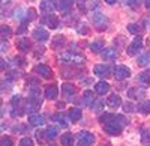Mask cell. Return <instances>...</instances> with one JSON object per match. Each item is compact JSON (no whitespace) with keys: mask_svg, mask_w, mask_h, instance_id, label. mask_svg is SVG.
<instances>
[{"mask_svg":"<svg viewBox=\"0 0 150 146\" xmlns=\"http://www.w3.org/2000/svg\"><path fill=\"white\" fill-rule=\"evenodd\" d=\"M92 21H93V24L96 26L98 30H105L107 26H108V18L104 14H101V12H95L92 15Z\"/></svg>","mask_w":150,"mask_h":146,"instance_id":"cell-2","label":"cell"},{"mask_svg":"<svg viewBox=\"0 0 150 146\" xmlns=\"http://www.w3.org/2000/svg\"><path fill=\"white\" fill-rule=\"evenodd\" d=\"M17 47H18V50H21V51H30V41L27 39V38H20L18 41H17Z\"/></svg>","mask_w":150,"mask_h":146,"instance_id":"cell-15","label":"cell"},{"mask_svg":"<svg viewBox=\"0 0 150 146\" xmlns=\"http://www.w3.org/2000/svg\"><path fill=\"white\" fill-rule=\"evenodd\" d=\"M0 33H2V38L5 39V38H9L12 32H11L9 26H2V29H0Z\"/></svg>","mask_w":150,"mask_h":146,"instance_id":"cell-31","label":"cell"},{"mask_svg":"<svg viewBox=\"0 0 150 146\" xmlns=\"http://www.w3.org/2000/svg\"><path fill=\"white\" fill-rule=\"evenodd\" d=\"M35 72H36L38 75H41L42 78H51V77H53L51 68L47 66V65H38V66L35 68Z\"/></svg>","mask_w":150,"mask_h":146,"instance_id":"cell-9","label":"cell"},{"mask_svg":"<svg viewBox=\"0 0 150 146\" xmlns=\"http://www.w3.org/2000/svg\"><path fill=\"white\" fill-rule=\"evenodd\" d=\"M21 103V96L20 95H15V96H12V100H11V104L14 108H17V105Z\"/></svg>","mask_w":150,"mask_h":146,"instance_id":"cell-37","label":"cell"},{"mask_svg":"<svg viewBox=\"0 0 150 146\" xmlns=\"http://www.w3.org/2000/svg\"><path fill=\"white\" fill-rule=\"evenodd\" d=\"M42 23L45 26H48L50 29H57L59 27V18L53 14H48V15H44L42 17Z\"/></svg>","mask_w":150,"mask_h":146,"instance_id":"cell-10","label":"cell"},{"mask_svg":"<svg viewBox=\"0 0 150 146\" xmlns=\"http://www.w3.org/2000/svg\"><path fill=\"white\" fill-rule=\"evenodd\" d=\"M138 110H140L141 113H144V115H149V113H150V101L141 103V104L138 105Z\"/></svg>","mask_w":150,"mask_h":146,"instance_id":"cell-29","label":"cell"},{"mask_svg":"<svg viewBox=\"0 0 150 146\" xmlns=\"http://www.w3.org/2000/svg\"><path fill=\"white\" fill-rule=\"evenodd\" d=\"M128 30H129L131 33H138V32L141 30V27L138 26V24H134V23H132V24H129V26H128Z\"/></svg>","mask_w":150,"mask_h":146,"instance_id":"cell-35","label":"cell"},{"mask_svg":"<svg viewBox=\"0 0 150 146\" xmlns=\"http://www.w3.org/2000/svg\"><path fill=\"white\" fill-rule=\"evenodd\" d=\"M114 77L119 78V80H123V78H128L131 75V69L128 66H125V65H117L114 66Z\"/></svg>","mask_w":150,"mask_h":146,"instance_id":"cell-6","label":"cell"},{"mask_svg":"<svg viewBox=\"0 0 150 146\" xmlns=\"http://www.w3.org/2000/svg\"><path fill=\"white\" fill-rule=\"evenodd\" d=\"M53 120L54 122H59L62 127H68V122H66V116L63 113H56L53 116Z\"/></svg>","mask_w":150,"mask_h":146,"instance_id":"cell-23","label":"cell"},{"mask_svg":"<svg viewBox=\"0 0 150 146\" xmlns=\"http://www.w3.org/2000/svg\"><path fill=\"white\" fill-rule=\"evenodd\" d=\"M149 62H150V54H143V56L138 57V62L137 63H138L140 66H146Z\"/></svg>","mask_w":150,"mask_h":146,"instance_id":"cell-30","label":"cell"},{"mask_svg":"<svg viewBox=\"0 0 150 146\" xmlns=\"http://www.w3.org/2000/svg\"><path fill=\"white\" fill-rule=\"evenodd\" d=\"M69 119L72 120V122H78V120L81 119V110L80 108H71L69 110Z\"/></svg>","mask_w":150,"mask_h":146,"instance_id":"cell-21","label":"cell"},{"mask_svg":"<svg viewBox=\"0 0 150 146\" xmlns=\"http://www.w3.org/2000/svg\"><path fill=\"white\" fill-rule=\"evenodd\" d=\"M105 2H107L108 5H114V3L117 2V0H105Z\"/></svg>","mask_w":150,"mask_h":146,"instance_id":"cell-45","label":"cell"},{"mask_svg":"<svg viewBox=\"0 0 150 146\" xmlns=\"http://www.w3.org/2000/svg\"><path fill=\"white\" fill-rule=\"evenodd\" d=\"M104 130H105L107 134H110V136H119L120 132H122V130H123V127H122V125L117 122V120L114 119L112 122L105 124V125H104Z\"/></svg>","mask_w":150,"mask_h":146,"instance_id":"cell-5","label":"cell"},{"mask_svg":"<svg viewBox=\"0 0 150 146\" xmlns=\"http://www.w3.org/2000/svg\"><path fill=\"white\" fill-rule=\"evenodd\" d=\"M102 57L105 60H114L117 57V51H116V48H107V50L102 51Z\"/></svg>","mask_w":150,"mask_h":146,"instance_id":"cell-20","label":"cell"},{"mask_svg":"<svg viewBox=\"0 0 150 146\" xmlns=\"http://www.w3.org/2000/svg\"><path fill=\"white\" fill-rule=\"evenodd\" d=\"M128 95H129V98H138V96H141L143 95V92H140L138 89H129V92H128Z\"/></svg>","mask_w":150,"mask_h":146,"instance_id":"cell-34","label":"cell"},{"mask_svg":"<svg viewBox=\"0 0 150 146\" xmlns=\"http://www.w3.org/2000/svg\"><path fill=\"white\" fill-rule=\"evenodd\" d=\"M114 119H116V116H114V115H111V113H102L101 116H99V122L105 125V124L112 122Z\"/></svg>","mask_w":150,"mask_h":146,"instance_id":"cell-22","label":"cell"},{"mask_svg":"<svg viewBox=\"0 0 150 146\" xmlns=\"http://www.w3.org/2000/svg\"><path fill=\"white\" fill-rule=\"evenodd\" d=\"M57 93H59L57 86L51 84V86H48V88L45 89V98H48V100H54V98H57Z\"/></svg>","mask_w":150,"mask_h":146,"instance_id":"cell-19","label":"cell"},{"mask_svg":"<svg viewBox=\"0 0 150 146\" xmlns=\"http://www.w3.org/2000/svg\"><path fill=\"white\" fill-rule=\"evenodd\" d=\"M20 146H33V142H32L30 137H24V139H21Z\"/></svg>","mask_w":150,"mask_h":146,"instance_id":"cell-39","label":"cell"},{"mask_svg":"<svg viewBox=\"0 0 150 146\" xmlns=\"http://www.w3.org/2000/svg\"><path fill=\"white\" fill-rule=\"evenodd\" d=\"M36 137H38V142H39V143H44L45 139H47L45 131H44V132H42V131H38V132H36Z\"/></svg>","mask_w":150,"mask_h":146,"instance_id":"cell-40","label":"cell"},{"mask_svg":"<svg viewBox=\"0 0 150 146\" xmlns=\"http://www.w3.org/2000/svg\"><path fill=\"white\" fill-rule=\"evenodd\" d=\"M141 48H143V38H141V36H137V38H134V41L128 45L126 53L129 56H135L137 53L141 50Z\"/></svg>","mask_w":150,"mask_h":146,"instance_id":"cell-4","label":"cell"},{"mask_svg":"<svg viewBox=\"0 0 150 146\" xmlns=\"http://www.w3.org/2000/svg\"><path fill=\"white\" fill-rule=\"evenodd\" d=\"M116 120H117V122H119L122 127H126V125H128V122H129V120H128L126 118H125L123 115H117V116H116Z\"/></svg>","mask_w":150,"mask_h":146,"instance_id":"cell-32","label":"cell"},{"mask_svg":"<svg viewBox=\"0 0 150 146\" xmlns=\"http://www.w3.org/2000/svg\"><path fill=\"white\" fill-rule=\"evenodd\" d=\"M92 143H95V136L89 131H80L78 132V142L77 146H90Z\"/></svg>","mask_w":150,"mask_h":146,"instance_id":"cell-3","label":"cell"},{"mask_svg":"<svg viewBox=\"0 0 150 146\" xmlns=\"http://www.w3.org/2000/svg\"><path fill=\"white\" fill-rule=\"evenodd\" d=\"M107 104H108L111 108H117V107H120V104H122V100H120V96H119V95L112 93V95H110V98H108Z\"/></svg>","mask_w":150,"mask_h":146,"instance_id":"cell-16","label":"cell"},{"mask_svg":"<svg viewBox=\"0 0 150 146\" xmlns=\"http://www.w3.org/2000/svg\"><path fill=\"white\" fill-rule=\"evenodd\" d=\"M92 108H93V110H101V108H104V103H102V100H96V101L93 103Z\"/></svg>","mask_w":150,"mask_h":146,"instance_id":"cell-38","label":"cell"},{"mask_svg":"<svg viewBox=\"0 0 150 146\" xmlns=\"http://www.w3.org/2000/svg\"><path fill=\"white\" fill-rule=\"evenodd\" d=\"M125 110H126V112H134V105L132 104H125Z\"/></svg>","mask_w":150,"mask_h":146,"instance_id":"cell-44","label":"cell"},{"mask_svg":"<svg viewBox=\"0 0 150 146\" xmlns=\"http://www.w3.org/2000/svg\"><path fill=\"white\" fill-rule=\"evenodd\" d=\"M108 89H110V84L107 83V81H98L96 83V86H95V90L99 93V95H104V93H107L108 92Z\"/></svg>","mask_w":150,"mask_h":146,"instance_id":"cell-17","label":"cell"},{"mask_svg":"<svg viewBox=\"0 0 150 146\" xmlns=\"http://www.w3.org/2000/svg\"><path fill=\"white\" fill-rule=\"evenodd\" d=\"M86 3H87L86 0H80V2H78V6H80V9H81V11H84V12L87 11V6H86Z\"/></svg>","mask_w":150,"mask_h":146,"instance_id":"cell-43","label":"cell"},{"mask_svg":"<svg viewBox=\"0 0 150 146\" xmlns=\"http://www.w3.org/2000/svg\"><path fill=\"white\" fill-rule=\"evenodd\" d=\"M45 134H47V139H48V140H54V139L57 137V134H59V131H57V128H54V127H48V128L45 130Z\"/></svg>","mask_w":150,"mask_h":146,"instance_id":"cell-25","label":"cell"},{"mask_svg":"<svg viewBox=\"0 0 150 146\" xmlns=\"http://www.w3.org/2000/svg\"><path fill=\"white\" fill-rule=\"evenodd\" d=\"M59 60L62 63H74V65H81L84 63V57L78 54H72V53H63L59 56Z\"/></svg>","mask_w":150,"mask_h":146,"instance_id":"cell-1","label":"cell"},{"mask_svg":"<svg viewBox=\"0 0 150 146\" xmlns=\"http://www.w3.org/2000/svg\"><path fill=\"white\" fill-rule=\"evenodd\" d=\"M125 5L126 6H137L138 5V0H125Z\"/></svg>","mask_w":150,"mask_h":146,"instance_id":"cell-42","label":"cell"},{"mask_svg":"<svg viewBox=\"0 0 150 146\" xmlns=\"http://www.w3.org/2000/svg\"><path fill=\"white\" fill-rule=\"evenodd\" d=\"M62 93H63V96L66 100H72L71 96L75 95V86L71 83H65V84H62Z\"/></svg>","mask_w":150,"mask_h":146,"instance_id":"cell-12","label":"cell"},{"mask_svg":"<svg viewBox=\"0 0 150 146\" xmlns=\"http://www.w3.org/2000/svg\"><path fill=\"white\" fill-rule=\"evenodd\" d=\"M2 146H12V140L9 137H3L2 139Z\"/></svg>","mask_w":150,"mask_h":146,"instance_id":"cell-41","label":"cell"},{"mask_svg":"<svg viewBox=\"0 0 150 146\" xmlns=\"http://www.w3.org/2000/svg\"><path fill=\"white\" fill-rule=\"evenodd\" d=\"M44 122H45V119H44L42 115H38V113H30L29 115V124L30 125L38 127V125H42Z\"/></svg>","mask_w":150,"mask_h":146,"instance_id":"cell-13","label":"cell"},{"mask_svg":"<svg viewBox=\"0 0 150 146\" xmlns=\"http://www.w3.org/2000/svg\"><path fill=\"white\" fill-rule=\"evenodd\" d=\"M141 140L144 146H150V136L146 132V130H143V134H141Z\"/></svg>","mask_w":150,"mask_h":146,"instance_id":"cell-33","label":"cell"},{"mask_svg":"<svg viewBox=\"0 0 150 146\" xmlns=\"http://www.w3.org/2000/svg\"><path fill=\"white\" fill-rule=\"evenodd\" d=\"M144 5H146V8H147V9H150V0H146Z\"/></svg>","mask_w":150,"mask_h":146,"instance_id":"cell-46","label":"cell"},{"mask_svg":"<svg viewBox=\"0 0 150 146\" xmlns=\"http://www.w3.org/2000/svg\"><path fill=\"white\" fill-rule=\"evenodd\" d=\"M32 36H33L36 41H39V42H45V41L50 38L48 32H47L44 27H38V29H35L33 33H32Z\"/></svg>","mask_w":150,"mask_h":146,"instance_id":"cell-11","label":"cell"},{"mask_svg":"<svg viewBox=\"0 0 150 146\" xmlns=\"http://www.w3.org/2000/svg\"><path fill=\"white\" fill-rule=\"evenodd\" d=\"M93 74L101 77V78H107L111 75V68L108 65H96L93 68Z\"/></svg>","mask_w":150,"mask_h":146,"instance_id":"cell-7","label":"cell"},{"mask_svg":"<svg viewBox=\"0 0 150 146\" xmlns=\"http://www.w3.org/2000/svg\"><path fill=\"white\" fill-rule=\"evenodd\" d=\"M60 142H62V145H63V146H72V143H74V137H72L71 132H66V134L62 136Z\"/></svg>","mask_w":150,"mask_h":146,"instance_id":"cell-24","label":"cell"},{"mask_svg":"<svg viewBox=\"0 0 150 146\" xmlns=\"http://www.w3.org/2000/svg\"><path fill=\"white\" fill-rule=\"evenodd\" d=\"M35 18H36L35 9H29V11H27V15H26V21H33Z\"/></svg>","mask_w":150,"mask_h":146,"instance_id":"cell-36","label":"cell"},{"mask_svg":"<svg viewBox=\"0 0 150 146\" xmlns=\"http://www.w3.org/2000/svg\"><path fill=\"white\" fill-rule=\"evenodd\" d=\"M71 5H72L71 0H59V2H57V8H59L62 12L68 11V9L71 8Z\"/></svg>","mask_w":150,"mask_h":146,"instance_id":"cell-26","label":"cell"},{"mask_svg":"<svg viewBox=\"0 0 150 146\" xmlns=\"http://www.w3.org/2000/svg\"><path fill=\"white\" fill-rule=\"evenodd\" d=\"M102 48H104V42H101V41L90 44V50H92L93 53H101V51H104Z\"/></svg>","mask_w":150,"mask_h":146,"instance_id":"cell-27","label":"cell"},{"mask_svg":"<svg viewBox=\"0 0 150 146\" xmlns=\"http://www.w3.org/2000/svg\"><path fill=\"white\" fill-rule=\"evenodd\" d=\"M138 81L143 83V84H150V69L146 71V72H143V74H140Z\"/></svg>","mask_w":150,"mask_h":146,"instance_id":"cell-28","label":"cell"},{"mask_svg":"<svg viewBox=\"0 0 150 146\" xmlns=\"http://www.w3.org/2000/svg\"><path fill=\"white\" fill-rule=\"evenodd\" d=\"M83 100H84V104H86V105H93V103L96 101L95 93H93L92 90H84V93H83Z\"/></svg>","mask_w":150,"mask_h":146,"instance_id":"cell-18","label":"cell"},{"mask_svg":"<svg viewBox=\"0 0 150 146\" xmlns=\"http://www.w3.org/2000/svg\"><path fill=\"white\" fill-rule=\"evenodd\" d=\"M56 8H57V0H42L41 2V11L45 15L51 14Z\"/></svg>","mask_w":150,"mask_h":146,"instance_id":"cell-8","label":"cell"},{"mask_svg":"<svg viewBox=\"0 0 150 146\" xmlns=\"http://www.w3.org/2000/svg\"><path fill=\"white\" fill-rule=\"evenodd\" d=\"M65 44H66V39H65V36H63V35H57V36H54V39H53V42H51V45H53L54 50H60V48H63Z\"/></svg>","mask_w":150,"mask_h":146,"instance_id":"cell-14","label":"cell"}]
</instances>
